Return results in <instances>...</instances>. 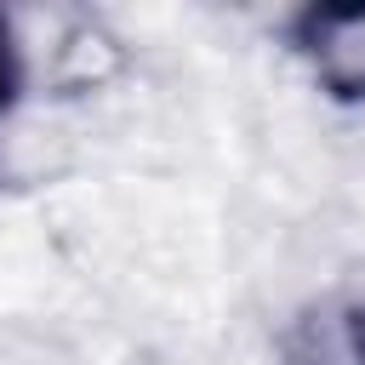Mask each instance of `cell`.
Instances as JSON below:
<instances>
[{"instance_id": "obj_1", "label": "cell", "mask_w": 365, "mask_h": 365, "mask_svg": "<svg viewBox=\"0 0 365 365\" xmlns=\"http://www.w3.org/2000/svg\"><path fill=\"white\" fill-rule=\"evenodd\" d=\"M291 46L308 57L319 86L342 103L365 97V6H308L291 17Z\"/></svg>"}, {"instance_id": "obj_3", "label": "cell", "mask_w": 365, "mask_h": 365, "mask_svg": "<svg viewBox=\"0 0 365 365\" xmlns=\"http://www.w3.org/2000/svg\"><path fill=\"white\" fill-rule=\"evenodd\" d=\"M17 91H23V57H17V34H11V23L0 17V114H11Z\"/></svg>"}, {"instance_id": "obj_2", "label": "cell", "mask_w": 365, "mask_h": 365, "mask_svg": "<svg viewBox=\"0 0 365 365\" xmlns=\"http://www.w3.org/2000/svg\"><path fill=\"white\" fill-rule=\"evenodd\" d=\"M285 365H365V297L308 308L285 331Z\"/></svg>"}]
</instances>
